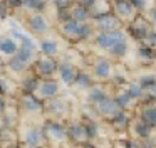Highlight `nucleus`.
<instances>
[{
	"label": "nucleus",
	"instance_id": "nucleus-1",
	"mask_svg": "<svg viewBox=\"0 0 156 148\" xmlns=\"http://www.w3.org/2000/svg\"><path fill=\"white\" fill-rule=\"evenodd\" d=\"M45 133V140H47V145L52 146L54 143L62 145L66 141H69L67 138V124H64V121L59 120H52V118H47L42 124Z\"/></svg>",
	"mask_w": 156,
	"mask_h": 148
},
{
	"label": "nucleus",
	"instance_id": "nucleus-2",
	"mask_svg": "<svg viewBox=\"0 0 156 148\" xmlns=\"http://www.w3.org/2000/svg\"><path fill=\"white\" fill-rule=\"evenodd\" d=\"M44 104H45L44 114H47L52 120L64 121L66 118L69 116V113H71V106H69L67 99H64V98H61V96H55V98H52V99L44 101Z\"/></svg>",
	"mask_w": 156,
	"mask_h": 148
},
{
	"label": "nucleus",
	"instance_id": "nucleus-3",
	"mask_svg": "<svg viewBox=\"0 0 156 148\" xmlns=\"http://www.w3.org/2000/svg\"><path fill=\"white\" fill-rule=\"evenodd\" d=\"M19 106H20V109L25 114H30V116H34V114H44V111H45L44 101L41 98H37L35 94L22 93L20 99H19Z\"/></svg>",
	"mask_w": 156,
	"mask_h": 148
},
{
	"label": "nucleus",
	"instance_id": "nucleus-4",
	"mask_svg": "<svg viewBox=\"0 0 156 148\" xmlns=\"http://www.w3.org/2000/svg\"><path fill=\"white\" fill-rule=\"evenodd\" d=\"M22 145H25V148L44 146V145H47L44 128L37 126V124H30V126H27V130L24 131V136H22Z\"/></svg>",
	"mask_w": 156,
	"mask_h": 148
},
{
	"label": "nucleus",
	"instance_id": "nucleus-5",
	"mask_svg": "<svg viewBox=\"0 0 156 148\" xmlns=\"http://www.w3.org/2000/svg\"><path fill=\"white\" fill-rule=\"evenodd\" d=\"M126 40V32L124 30H114V32H98L94 35V42L98 47L104 50H111L118 42Z\"/></svg>",
	"mask_w": 156,
	"mask_h": 148
},
{
	"label": "nucleus",
	"instance_id": "nucleus-6",
	"mask_svg": "<svg viewBox=\"0 0 156 148\" xmlns=\"http://www.w3.org/2000/svg\"><path fill=\"white\" fill-rule=\"evenodd\" d=\"M59 69V62L54 59V57H47L42 56L37 57V61L34 62V71L41 79H51Z\"/></svg>",
	"mask_w": 156,
	"mask_h": 148
},
{
	"label": "nucleus",
	"instance_id": "nucleus-7",
	"mask_svg": "<svg viewBox=\"0 0 156 148\" xmlns=\"http://www.w3.org/2000/svg\"><path fill=\"white\" fill-rule=\"evenodd\" d=\"M67 138L76 146H82V145L91 141L87 130H86V124L82 121H72V123L67 124Z\"/></svg>",
	"mask_w": 156,
	"mask_h": 148
},
{
	"label": "nucleus",
	"instance_id": "nucleus-8",
	"mask_svg": "<svg viewBox=\"0 0 156 148\" xmlns=\"http://www.w3.org/2000/svg\"><path fill=\"white\" fill-rule=\"evenodd\" d=\"M94 27L98 32H114V30H121V19L112 15L111 12L99 15L94 19Z\"/></svg>",
	"mask_w": 156,
	"mask_h": 148
},
{
	"label": "nucleus",
	"instance_id": "nucleus-9",
	"mask_svg": "<svg viewBox=\"0 0 156 148\" xmlns=\"http://www.w3.org/2000/svg\"><path fill=\"white\" fill-rule=\"evenodd\" d=\"M94 109H96V113L99 114V118L104 120V121H111L112 118L121 111V109H119V106H118V103L114 101V98H112V96H109V98H106L104 101L98 103L94 106Z\"/></svg>",
	"mask_w": 156,
	"mask_h": 148
},
{
	"label": "nucleus",
	"instance_id": "nucleus-10",
	"mask_svg": "<svg viewBox=\"0 0 156 148\" xmlns=\"http://www.w3.org/2000/svg\"><path fill=\"white\" fill-rule=\"evenodd\" d=\"M129 34H131L134 39H139V40H144L146 37H148V34L151 32V24L148 22V20L144 19V17L141 15H136L134 19L131 20V24H129L128 27Z\"/></svg>",
	"mask_w": 156,
	"mask_h": 148
},
{
	"label": "nucleus",
	"instance_id": "nucleus-11",
	"mask_svg": "<svg viewBox=\"0 0 156 148\" xmlns=\"http://www.w3.org/2000/svg\"><path fill=\"white\" fill-rule=\"evenodd\" d=\"M59 93H61V84H59V81L51 77V79H42L35 96L41 98L42 101H47V99H52V98L59 96Z\"/></svg>",
	"mask_w": 156,
	"mask_h": 148
},
{
	"label": "nucleus",
	"instance_id": "nucleus-12",
	"mask_svg": "<svg viewBox=\"0 0 156 148\" xmlns=\"http://www.w3.org/2000/svg\"><path fill=\"white\" fill-rule=\"evenodd\" d=\"M57 72H59V77H61L62 83L67 84V86H72V84L76 83V77H77V74H79V69L72 62H69V61H61V62H59Z\"/></svg>",
	"mask_w": 156,
	"mask_h": 148
},
{
	"label": "nucleus",
	"instance_id": "nucleus-13",
	"mask_svg": "<svg viewBox=\"0 0 156 148\" xmlns=\"http://www.w3.org/2000/svg\"><path fill=\"white\" fill-rule=\"evenodd\" d=\"M92 76H94V79H98V81L111 79V77L114 76V74H112L111 62H109L108 59H104V57H99V59L94 62V66H92Z\"/></svg>",
	"mask_w": 156,
	"mask_h": 148
},
{
	"label": "nucleus",
	"instance_id": "nucleus-14",
	"mask_svg": "<svg viewBox=\"0 0 156 148\" xmlns=\"http://www.w3.org/2000/svg\"><path fill=\"white\" fill-rule=\"evenodd\" d=\"M81 27L82 24H79L77 20H66V22H61V34L64 39L67 40H81Z\"/></svg>",
	"mask_w": 156,
	"mask_h": 148
},
{
	"label": "nucleus",
	"instance_id": "nucleus-15",
	"mask_svg": "<svg viewBox=\"0 0 156 148\" xmlns=\"http://www.w3.org/2000/svg\"><path fill=\"white\" fill-rule=\"evenodd\" d=\"M138 118L143 120L146 124H149L151 128H156V104L154 103H146L143 101L141 106L138 104Z\"/></svg>",
	"mask_w": 156,
	"mask_h": 148
},
{
	"label": "nucleus",
	"instance_id": "nucleus-16",
	"mask_svg": "<svg viewBox=\"0 0 156 148\" xmlns=\"http://www.w3.org/2000/svg\"><path fill=\"white\" fill-rule=\"evenodd\" d=\"M112 7H114V15L121 20L134 19V7H133L131 0H112Z\"/></svg>",
	"mask_w": 156,
	"mask_h": 148
},
{
	"label": "nucleus",
	"instance_id": "nucleus-17",
	"mask_svg": "<svg viewBox=\"0 0 156 148\" xmlns=\"http://www.w3.org/2000/svg\"><path fill=\"white\" fill-rule=\"evenodd\" d=\"M129 128H131L133 135L136 136V140H149L151 135H153V130H154V128H151L149 124H146L143 120H139L138 116L133 118Z\"/></svg>",
	"mask_w": 156,
	"mask_h": 148
},
{
	"label": "nucleus",
	"instance_id": "nucleus-18",
	"mask_svg": "<svg viewBox=\"0 0 156 148\" xmlns=\"http://www.w3.org/2000/svg\"><path fill=\"white\" fill-rule=\"evenodd\" d=\"M27 25H29V29L35 34H44L45 30L49 29L47 17H45L44 13H32L27 20Z\"/></svg>",
	"mask_w": 156,
	"mask_h": 148
},
{
	"label": "nucleus",
	"instance_id": "nucleus-19",
	"mask_svg": "<svg viewBox=\"0 0 156 148\" xmlns=\"http://www.w3.org/2000/svg\"><path fill=\"white\" fill-rule=\"evenodd\" d=\"M0 143H2V148L14 146V145L19 143V133L7 124L0 126Z\"/></svg>",
	"mask_w": 156,
	"mask_h": 148
},
{
	"label": "nucleus",
	"instance_id": "nucleus-20",
	"mask_svg": "<svg viewBox=\"0 0 156 148\" xmlns=\"http://www.w3.org/2000/svg\"><path fill=\"white\" fill-rule=\"evenodd\" d=\"M69 12H71V19L77 20L79 24H86L91 20V9L81 5V3L74 2L71 7H69Z\"/></svg>",
	"mask_w": 156,
	"mask_h": 148
},
{
	"label": "nucleus",
	"instance_id": "nucleus-21",
	"mask_svg": "<svg viewBox=\"0 0 156 148\" xmlns=\"http://www.w3.org/2000/svg\"><path fill=\"white\" fill-rule=\"evenodd\" d=\"M128 113H129V111H122V109H121L111 121H108V123L112 126V130H114V131H128V130H129L133 120L129 118Z\"/></svg>",
	"mask_w": 156,
	"mask_h": 148
},
{
	"label": "nucleus",
	"instance_id": "nucleus-22",
	"mask_svg": "<svg viewBox=\"0 0 156 148\" xmlns=\"http://www.w3.org/2000/svg\"><path fill=\"white\" fill-rule=\"evenodd\" d=\"M109 96H111V94H109L108 91L104 89V86H101V84H94L91 89H87V101L92 106H96L98 103L104 101L106 98H109Z\"/></svg>",
	"mask_w": 156,
	"mask_h": 148
},
{
	"label": "nucleus",
	"instance_id": "nucleus-23",
	"mask_svg": "<svg viewBox=\"0 0 156 148\" xmlns=\"http://www.w3.org/2000/svg\"><path fill=\"white\" fill-rule=\"evenodd\" d=\"M5 67H7V71H10V72H14V74H20V72H25V71H29L30 64H29L27 61L22 59L19 54H15V56H12L10 59L7 61Z\"/></svg>",
	"mask_w": 156,
	"mask_h": 148
},
{
	"label": "nucleus",
	"instance_id": "nucleus-24",
	"mask_svg": "<svg viewBox=\"0 0 156 148\" xmlns=\"http://www.w3.org/2000/svg\"><path fill=\"white\" fill-rule=\"evenodd\" d=\"M19 49H20V46L12 37H0V54L2 56L12 57L19 52Z\"/></svg>",
	"mask_w": 156,
	"mask_h": 148
},
{
	"label": "nucleus",
	"instance_id": "nucleus-25",
	"mask_svg": "<svg viewBox=\"0 0 156 148\" xmlns=\"http://www.w3.org/2000/svg\"><path fill=\"white\" fill-rule=\"evenodd\" d=\"M112 98H114V101L118 103L119 109H122V111H131L133 108L136 106V104H134L136 101L131 99V96L128 94V91H126V89H119Z\"/></svg>",
	"mask_w": 156,
	"mask_h": 148
},
{
	"label": "nucleus",
	"instance_id": "nucleus-26",
	"mask_svg": "<svg viewBox=\"0 0 156 148\" xmlns=\"http://www.w3.org/2000/svg\"><path fill=\"white\" fill-rule=\"evenodd\" d=\"M42 79L37 76V74H29L27 77L24 79V83H22V93L25 94H35L39 89V86H41Z\"/></svg>",
	"mask_w": 156,
	"mask_h": 148
},
{
	"label": "nucleus",
	"instance_id": "nucleus-27",
	"mask_svg": "<svg viewBox=\"0 0 156 148\" xmlns=\"http://www.w3.org/2000/svg\"><path fill=\"white\" fill-rule=\"evenodd\" d=\"M124 89L128 91V94L131 96V99L136 101V103H139L141 99H144V98H146V91L139 86L138 81H134V83H128L124 86Z\"/></svg>",
	"mask_w": 156,
	"mask_h": 148
},
{
	"label": "nucleus",
	"instance_id": "nucleus-28",
	"mask_svg": "<svg viewBox=\"0 0 156 148\" xmlns=\"http://www.w3.org/2000/svg\"><path fill=\"white\" fill-rule=\"evenodd\" d=\"M39 49H41L42 56H47V57H55L59 54V44L55 40L51 39H45L39 44Z\"/></svg>",
	"mask_w": 156,
	"mask_h": 148
},
{
	"label": "nucleus",
	"instance_id": "nucleus-29",
	"mask_svg": "<svg viewBox=\"0 0 156 148\" xmlns=\"http://www.w3.org/2000/svg\"><path fill=\"white\" fill-rule=\"evenodd\" d=\"M74 86H77L79 89H91V87L94 86V76H91L89 72L79 69V74H77V77H76Z\"/></svg>",
	"mask_w": 156,
	"mask_h": 148
},
{
	"label": "nucleus",
	"instance_id": "nucleus-30",
	"mask_svg": "<svg viewBox=\"0 0 156 148\" xmlns=\"http://www.w3.org/2000/svg\"><path fill=\"white\" fill-rule=\"evenodd\" d=\"M22 7L34 13H42V10L45 9V0H24Z\"/></svg>",
	"mask_w": 156,
	"mask_h": 148
},
{
	"label": "nucleus",
	"instance_id": "nucleus-31",
	"mask_svg": "<svg viewBox=\"0 0 156 148\" xmlns=\"http://www.w3.org/2000/svg\"><path fill=\"white\" fill-rule=\"evenodd\" d=\"M128 50H129V46H128V42L126 40H122V42H118L114 47H112L111 50H109V54H111L114 59H122V57L128 54Z\"/></svg>",
	"mask_w": 156,
	"mask_h": 148
},
{
	"label": "nucleus",
	"instance_id": "nucleus-32",
	"mask_svg": "<svg viewBox=\"0 0 156 148\" xmlns=\"http://www.w3.org/2000/svg\"><path fill=\"white\" fill-rule=\"evenodd\" d=\"M138 54L143 61H154L156 59V49L149 46H141L138 49Z\"/></svg>",
	"mask_w": 156,
	"mask_h": 148
},
{
	"label": "nucleus",
	"instance_id": "nucleus-33",
	"mask_svg": "<svg viewBox=\"0 0 156 148\" xmlns=\"http://www.w3.org/2000/svg\"><path fill=\"white\" fill-rule=\"evenodd\" d=\"M82 123L86 124V130H87V135H89V138H96L98 136V123H96L94 120H91V118H84L82 120Z\"/></svg>",
	"mask_w": 156,
	"mask_h": 148
},
{
	"label": "nucleus",
	"instance_id": "nucleus-34",
	"mask_svg": "<svg viewBox=\"0 0 156 148\" xmlns=\"http://www.w3.org/2000/svg\"><path fill=\"white\" fill-rule=\"evenodd\" d=\"M138 83H139V86H141L144 91H148L153 84H156V77L153 76V74H143V76L139 77Z\"/></svg>",
	"mask_w": 156,
	"mask_h": 148
},
{
	"label": "nucleus",
	"instance_id": "nucleus-35",
	"mask_svg": "<svg viewBox=\"0 0 156 148\" xmlns=\"http://www.w3.org/2000/svg\"><path fill=\"white\" fill-rule=\"evenodd\" d=\"M20 46L27 47V49H30V50H37V44H35V40L32 39V37H29V35H24L20 39Z\"/></svg>",
	"mask_w": 156,
	"mask_h": 148
},
{
	"label": "nucleus",
	"instance_id": "nucleus-36",
	"mask_svg": "<svg viewBox=\"0 0 156 148\" xmlns=\"http://www.w3.org/2000/svg\"><path fill=\"white\" fill-rule=\"evenodd\" d=\"M54 2V7L57 10H62V9H69L72 5V0H52Z\"/></svg>",
	"mask_w": 156,
	"mask_h": 148
},
{
	"label": "nucleus",
	"instance_id": "nucleus-37",
	"mask_svg": "<svg viewBox=\"0 0 156 148\" xmlns=\"http://www.w3.org/2000/svg\"><path fill=\"white\" fill-rule=\"evenodd\" d=\"M9 9L10 7L7 5V2L5 0H0V20H4L9 17Z\"/></svg>",
	"mask_w": 156,
	"mask_h": 148
},
{
	"label": "nucleus",
	"instance_id": "nucleus-38",
	"mask_svg": "<svg viewBox=\"0 0 156 148\" xmlns=\"http://www.w3.org/2000/svg\"><path fill=\"white\" fill-rule=\"evenodd\" d=\"M144 42H146V46L154 47V49H156V30H154V29H153L151 32L148 34V37L144 39Z\"/></svg>",
	"mask_w": 156,
	"mask_h": 148
},
{
	"label": "nucleus",
	"instance_id": "nucleus-39",
	"mask_svg": "<svg viewBox=\"0 0 156 148\" xmlns=\"http://www.w3.org/2000/svg\"><path fill=\"white\" fill-rule=\"evenodd\" d=\"M9 93H10V89H9V81L0 76V94L2 96H7Z\"/></svg>",
	"mask_w": 156,
	"mask_h": 148
},
{
	"label": "nucleus",
	"instance_id": "nucleus-40",
	"mask_svg": "<svg viewBox=\"0 0 156 148\" xmlns=\"http://www.w3.org/2000/svg\"><path fill=\"white\" fill-rule=\"evenodd\" d=\"M146 103H151V101H156V84H153L148 91H146ZM143 103V101H141Z\"/></svg>",
	"mask_w": 156,
	"mask_h": 148
},
{
	"label": "nucleus",
	"instance_id": "nucleus-41",
	"mask_svg": "<svg viewBox=\"0 0 156 148\" xmlns=\"http://www.w3.org/2000/svg\"><path fill=\"white\" fill-rule=\"evenodd\" d=\"M9 109V104H7V96H2L0 94V118L5 114V111Z\"/></svg>",
	"mask_w": 156,
	"mask_h": 148
},
{
	"label": "nucleus",
	"instance_id": "nucleus-42",
	"mask_svg": "<svg viewBox=\"0 0 156 148\" xmlns=\"http://www.w3.org/2000/svg\"><path fill=\"white\" fill-rule=\"evenodd\" d=\"M131 3L136 10H144L146 9V0H131Z\"/></svg>",
	"mask_w": 156,
	"mask_h": 148
},
{
	"label": "nucleus",
	"instance_id": "nucleus-43",
	"mask_svg": "<svg viewBox=\"0 0 156 148\" xmlns=\"http://www.w3.org/2000/svg\"><path fill=\"white\" fill-rule=\"evenodd\" d=\"M148 19H149V22H151V24H156V5L153 7V9L148 10Z\"/></svg>",
	"mask_w": 156,
	"mask_h": 148
},
{
	"label": "nucleus",
	"instance_id": "nucleus-44",
	"mask_svg": "<svg viewBox=\"0 0 156 148\" xmlns=\"http://www.w3.org/2000/svg\"><path fill=\"white\" fill-rule=\"evenodd\" d=\"M5 2H7V5L10 9H17V7H20L24 3V0H5Z\"/></svg>",
	"mask_w": 156,
	"mask_h": 148
},
{
	"label": "nucleus",
	"instance_id": "nucleus-45",
	"mask_svg": "<svg viewBox=\"0 0 156 148\" xmlns=\"http://www.w3.org/2000/svg\"><path fill=\"white\" fill-rule=\"evenodd\" d=\"M76 2L81 3V5H84V7H87V9H91V7L96 3V0H76Z\"/></svg>",
	"mask_w": 156,
	"mask_h": 148
},
{
	"label": "nucleus",
	"instance_id": "nucleus-46",
	"mask_svg": "<svg viewBox=\"0 0 156 148\" xmlns=\"http://www.w3.org/2000/svg\"><path fill=\"white\" fill-rule=\"evenodd\" d=\"M79 148H94V145L89 141V143H86V145H82V146H79Z\"/></svg>",
	"mask_w": 156,
	"mask_h": 148
},
{
	"label": "nucleus",
	"instance_id": "nucleus-47",
	"mask_svg": "<svg viewBox=\"0 0 156 148\" xmlns=\"http://www.w3.org/2000/svg\"><path fill=\"white\" fill-rule=\"evenodd\" d=\"M4 67H5V62H4L2 59H0V69H4Z\"/></svg>",
	"mask_w": 156,
	"mask_h": 148
},
{
	"label": "nucleus",
	"instance_id": "nucleus-48",
	"mask_svg": "<svg viewBox=\"0 0 156 148\" xmlns=\"http://www.w3.org/2000/svg\"><path fill=\"white\" fill-rule=\"evenodd\" d=\"M34 148H44V146H34Z\"/></svg>",
	"mask_w": 156,
	"mask_h": 148
},
{
	"label": "nucleus",
	"instance_id": "nucleus-49",
	"mask_svg": "<svg viewBox=\"0 0 156 148\" xmlns=\"http://www.w3.org/2000/svg\"><path fill=\"white\" fill-rule=\"evenodd\" d=\"M154 77H156V74H154Z\"/></svg>",
	"mask_w": 156,
	"mask_h": 148
}]
</instances>
